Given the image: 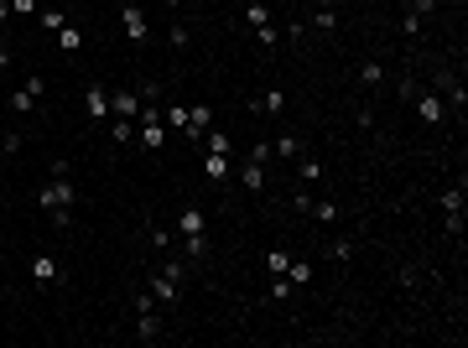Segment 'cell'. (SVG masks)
Returning <instances> with one entry per match:
<instances>
[{"label":"cell","instance_id":"1","mask_svg":"<svg viewBox=\"0 0 468 348\" xmlns=\"http://www.w3.org/2000/svg\"><path fill=\"white\" fill-rule=\"evenodd\" d=\"M177 229H182V255L198 260L209 244H203V208H182L177 213Z\"/></svg>","mask_w":468,"mask_h":348},{"label":"cell","instance_id":"2","mask_svg":"<svg viewBox=\"0 0 468 348\" xmlns=\"http://www.w3.org/2000/svg\"><path fill=\"white\" fill-rule=\"evenodd\" d=\"M73 182H68V172H52V187H42V208H73Z\"/></svg>","mask_w":468,"mask_h":348},{"label":"cell","instance_id":"3","mask_svg":"<svg viewBox=\"0 0 468 348\" xmlns=\"http://www.w3.org/2000/svg\"><path fill=\"white\" fill-rule=\"evenodd\" d=\"M36 99H42V78H26L21 89L11 94V115H16V120H26V115L36 109Z\"/></svg>","mask_w":468,"mask_h":348},{"label":"cell","instance_id":"4","mask_svg":"<svg viewBox=\"0 0 468 348\" xmlns=\"http://www.w3.org/2000/svg\"><path fill=\"white\" fill-rule=\"evenodd\" d=\"M83 109H89L94 125H105V120H109V89H105V83H89V89H83Z\"/></svg>","mask_w":468,"mask_h":348},{"label":"cell","instance_id":"5","mask_svg":"<svg viewBox=\"0 0 468 348\" xmlns=\"http://www.w3.org/2000/svg\"><path fill=\"white\" fill-rule=\"evenodd\" d=\"M32 281H36V286H58V281H63V265H58V255H47V250H42V255L32 260Z\"/></svg>","mask_w":468,"mask_h":348},{"label":"cell","instance_id":"6","mask_svg":"<svg viewBox=\"0 0 468 348\" xmlns=\"http://www.w3.org/2000/svg\"><path fill=\"white\" fill-rule=\"evenodd\" d=\"M109 115H115V120H136V115H140V94H136V89L109 94Z\"/></svg>","mask_w":468,"mask_h":348},{"label":"cell","instance_id":"7","mask_svg":"<svg viewBox=\"0 0 468 348\" xmlns=\"http://www.w3.org/2000/svg\"><path fill=\"white\" fill-rule=\"evenodd\" d=\"M120 21H125V36H130V42H146L151 21H146V11H140V6H125V16H120Z\"/></svg>","mask_w":468,"mask_h":348},{"label":"cell","instance_id":"8","mask_svg":"<svg viewBox=\"0 0 468 348\" xmlns=\"http://www.w3.org/2000/svg\"><path fill=\"white\" fill-rule=\"evenodd\" d=\"M443 208H447V234H458V229H463V193L447 187V193H443Z\"/></svg>","mask_w":468,"mask_h":348},{"label":"cell","instance_id":"9","mask_svg":"<svg viewBox=\"0 0 468 348\" xmlns=\"http://www.w3.org/2000/svg\"><path fill=\"white\" fill-rule=\"evenodd\" d=\"M136 338H140V343H156V338H162V317H156V307H151V312H140Z\"/></svg>","mask_w":468,"mask_h":348},{"label":"cell","instance_id":"10","mask_svg":"<svg viewBox=\"0 0 468 348\" xmlns=\"http://www.w3.org/2000/svg\"><path fill=\"white\" fill-rule=\"evenodd\" d=\"M151 296H156V307H177V296H182V291H177V281L156 276V281H151Z\"/></svg>","mask_w":468,"mask_h":348},{"label":"cell","instance_id":"11","mask_svg":"<svg viewBox=\"0 0 468 348\" xmlns=\"http://www.w3.org/2000/svg\"><path fill=\"white\" fill-rule=\"evenodd\" d=\"M281 109H286V94H281V89H266L255 99V115H281Z\"/></svg>","mask_w":468,"mask_h":348},{"label":"cell","instance_id":"12","mask_svg":"<svg viewBox=\"0 0 468 348\" xmlns=\"http://www.w3.org/2000/svg\"><path fill=\"white\" fill-rule=\"evenodd\" d=\"M213 125V115H209V105H193L187 109V135H203V130Z\"/></svg>","mask_w":468,"mask_h":348},{"label":"cell","instance_id":"13","mask_svg":"<svg viewBox=\"0 0 468 348\" xmlns=\"http://www.w3.org/2000/svg\"><path fill=\"white\" fill-rule=\"evenodd\" d=\"M203 172H209V177H213V182H224V177H229V172H234V166H229V156H219V151H209V156H203Z\"/></svg>","mask_w":468,"mask_h":348},{"label":"cell","instance_id":"14","mask_svg":"<svg viewBox=\"0 0 468 348\" xmlns=\"http://www.w3.org/2000/svg\"><path fill=\"white\" fill-rule=\"evenodd\" d=\"M416 109H421V120H427V125H437V120H443V99H437V94H421Z\"/></svg>","mask_w":468,"mask_h":348},{"label":"cell","instance_id":"15","mask_svg":"<svg viewBox=\"0 0 468 348\" xmlns=\"http://www.w3.org/2000/svg\"><path fill=\"white\" fill-rule=\"evenodd\" d=\"M297 177H302V182H317V177H323V162H312V156H297Z\"/></svg>","mask_w":468,"mask_h":348},{"label":"cell","instance_id":"16","mask_svg":"<svg viewBox=\"0 0 468 348\" xmlns=\"http://www.w3.org/2000/svg\"><path fill=\"white\" fill-rule=\"evenodd\" d=\"M240 182L250 187V193H260L266 187V172H260V162H250V166H240Z\"/></svg>","mask_w":468,"mask_h":348},{"label":"cell","instance_id":"17","mask_svg":"<svg viewBox=\"0 0 468 348\" xmlns=\"http://www.w3.org/2000/svg\"><path fill=\"white\" fill-rule=\"evenodd\" d=\"M286 281H292V286H307V281H312V265H307V260H292V265H286Z\"/></svg>","mask_w":468,"mask_h":348},{"label":"cell","instance_id":"18","mask_svg":"<svg viewBox=\"0 0 468 348\" xmlns=\"http://www.w3.org/2000/svg\"><path fill=\"white\" fill-rule=\"evenodd\" d=\"M58 47H63V52H78V47H83V32H78V26H63V32H58Z\"/></svg>","mask_w":468,"mask_h":348},{"label":"cell","instance_id":"19","mask_svg":"<svg viewBox=\"0 0 468 348\" xmlns=\"http://www.w3.org/2000/svg\"><path fill=\"white\" fill-rule=\"evenodd\" d=\"M270 151H276V156H286V162H292V156H302V140H297V135H281L276 146H270Z\"/></svg>","mask_w":468,"mask_h":348},{"label":"cell","instance_id":"20","mask_svg":"<svg viewBox=\"0 0 468 348\" xmlns=\"http://www.w3.org/2000/svg\"><path fill=\"white\" fill-rule=\"evenodd\" d=\"M42 26H47V32H52V36H58L63 26H68V16H63L58 6H47V11H42Z\"/></svg>","mask_w":468,"mask_h":348},{"label":"cell","instance_id":"21","mask_svg":"<svg viewBox=\"0 0 468 348\" xmlns=\"http://www.w3.org/2000/svg\"><path fill=\"white\" fill-rule=\"evenodd\" d=\"M312 26H317V32H333V26H339V16H333V6H317Z\"/></svg>","mask_w":468,"mask_h":348},{"label":"cell","instance_id":"22","mask_svg":"<svg viewBox=\"0 0 468 348\" xmlns=\"http://www.w3.org/2000/svg\"><path fill=\"white\" fill-rule=\"evenodd\" d=\"M266 265H270V276H286V265H292V255H286V250H270V255H266Z\"/></svg>","mask_w":468,"mask_h":348},{"label":"cell","instance_id":"23","mask_svg":"<svg viewBox=\"0 0 468 348\" xmlns=\"http://www.w3.org/2000/svg\"><path fill=\"white\" fill-rule=\"evenodd\" d=\"M203 135H209V151H219V156H229V135H224V130H203Z\"/></svg>","mask_w":468,"mask_h":348},{"label":"cell","instance_id":"24","mask_svg":"<svg viewBox=\"0 0 468 348\" xmlns=\"http://www.w3.org/2000/svg\"><path fill=\"white\" fill-rule=\"evenodd\" d=\"M109 135H115V140H120V146H125V140H130V135H136V120H115V125H109Z\"/></svg>","mask_w":468,"mask_h":348},{"label":"cell","instance_id":"25","mask_svg":"<svg viewBox=\"0 0 468 348\" xmlns=\"http://www.w3.org/2000/svg\"><path fill=\"white\" fill-rule=\"evenodd\" d=\"M359 78L374 89V83H385V68H380V63H364V68H359Z\"/></svg>","mask_w":468,"mask_h":348},{"label":"cell","instance_id":"26","mask_svg":"<svg viewBox=\"0 0 468 348\" xmlns=\"http://www.w3.org/2000/svg\"><path fill=\"white\" fill-rule=\"evenodd\" d=\"M245 21H250V26H270V11H266V6H255V0H250V11H245Z\"/></svg>","mask_w":468,"mask_h":348},{"label":"cell","instance_id":"27","mask_svg":"<svg viewBox=\"0 0 468 348\" xmlns=\"http://www.w3.org/2000/svg\"><path fill=\"white\" fill-rule=\"evenodd\" d=\"M255 42H260V47H276V42H281V32H276V21H270V26H255Z\"/></svg>","mask_w":468,"mask_h":348},{"label":"cell","instance_id":"28","mask_svg":"<svg viewBox=\"0 0 468 348\" xmlns=\"http://www.w3.org/2000/svg\"><path fill=\"white\" fill-rule=\"evenodd\" d=\"M286 296H292V281L276 276V281H270V302H286Z\"/></svg>","mask_w":468,"mask_h":348},{"label":"cell","instance_id":"29","mask_svg":"<svg viewBox=\"0 0 468 348\" xmlns=\"http://www.w3.org/2000/svg\"><path fill=\"white\" fill-rule=\"evenodd\" d=\"M42 11V0H11V16H36Z\"/></svg>","mask_w":468,"mask_h":348},{"label":"cell","instance_id":"30","mask_svg":"<svg viewBox=\"0 0 468 348\" xmlns=\"http://www.w3.org/2000/svg\"><path fill=\"white\" fill-rule=\"evenodd\" d=\"M312 219H323V224H339V208H333V203H312Z\"/></svg>","mask_w":468,"mask_h":348},{"label":"cell","instance_id":"31","mask_svg":"<svg viewBox=\"0 0 468 348\" xmlns=\"http://www.w3.org/2000/svg\"><path fill=\"white\" fill-rule=\"evenodd\" d=\"M328 255H333V260H354V244H349V239H333V250H328Z\"/></svg>","mask_w":468,"mask_h":348},{"label":"cell","instance_id":"32","mask_svg":"<svg viewBox=\"0 0 468 348\" xmlns=\"http://www.w3.org/2000/svg\"><path fill=\"white\" fill-rule=\"evenodd\" d=\"M432 6H437V0H411V16H427Z\"/></svg>","mask_w":468,"mask_h":348},{"label":"cell","instance_id":"33","mask_svg":"<svg viewBox=\"0 0 468 348\" xmlns=\"http://www.w3.org/2000/svg\"><path fill=\"white\" fill-rule=\"evenodd\" d=\"M0 21H11V0H0Z\"/></svg>","mask_w":468,"mask_h":348},{"label":"cell","instance_id":"34","mask_svg":"<svg viewBox=\"0 0 468 348\" xmlns=\"http://www.w3.org/2000/svg\"><path fill=\"white\" fill-rule=\"evenodd\" d=\"M6 68H11V52H6V47H0V73H6Z\"/></svg>","mask_w":468,"mask_h":348},{"label":"cell","instance_id":"35","mask_svg":"<svg viewBox=\"0 0 468 348\" xmlns=\"http://www.w3.org/2000/svg\"><path fill=\"white\" fill-rule=\"evenodd\" d=\"M312 6H333V0H312Z\"/></svg>","mask_w":468,"mask_h":348},{"label":"cell","instance_id":"36","mask_svg":"<svg viewBox=\"0 0 468 348\" xmlns=\"http://www.w3.org/2000/svg\"><path fill=\"white\" fill-rule=\"evenodd\" d=\"M167 6H182V0H167Z\"/></svg>","mask_w":468,"mask_h":348}]
</instances>
